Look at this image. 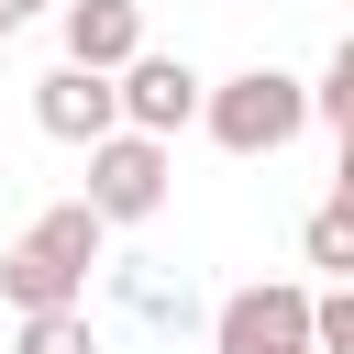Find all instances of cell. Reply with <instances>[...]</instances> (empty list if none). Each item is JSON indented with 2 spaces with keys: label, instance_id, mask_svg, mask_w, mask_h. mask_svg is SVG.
<instances>
[{
  "label": "cell",
  "instance_id": "6da1fadb",
  "mask_svg": "<svg viewBox=\"0 0 354 354\" xmlns=\"http://www.w3.org/2000/svg\"><path fill=\"white\" fill-rule=\"evenodd\" d=\"M111 254V221L88 210V199H55V210H33V232L0 254V299L33 321V310H88V266Z\"/></svg>",
  "mask_w": 354,
  "mask_h": 354
},
{
  "label": "cell",
  "instance_id": "7a4b0ae2",
  "mask_svg": "<svg viewBox=\"0 0 354 354\" xmlns=\"http://www.w3.org/2000/svg\"><path fill=\"white\" fill-rule=\"evenodd\" d=\"M310 122H321L310 111V77H288V66H232V77H210V111H199V133L221 155H277Z\"/></svg>",
  "mask_w": 354,
  "mask_h": 354
},
{
  "label": "cell",
  "instance_id": "3957f363",
  "mask_svg": "<svg viewBox=\"0 0 354 354\" xmlns=\"http://www.w3.org/2000/svg\"><path fill=\"white\" fill-rule=\"evenodd\" d=\"M210 354H321V288L254 277L210 310Z\"/></svg>",
  "mask_w": 354,
  "mask_h": 354
},
{
  "label": "cell",
  "instance_id": "277c9868",
  "mask_svg": "<svg viewBox=\"0 0 354 354\" xmlns=\"http://www.w3.org/2000/svg\"><path fill=\"white\" fill-rule=\"evenodd\" d=\"M166 177H177V155L155 144V133H111V144H88V210L122 232V221H155L166 210Z\"/></svg>",
  "mask_w": 354,
  "mask_h": 354
},
{
  "label": "cell",
  "instance_id": "5b68a950",
  "mask_svg": "<svg viewBox=\"0 0 354 354\" xmlns=\"http://www.w3.org/2000/svg\"><path fill=\"white\" fill-rule=\"evenodd\" d=\"M199 111H210V77H199L188 55H133V66H122V133H155V144H177Z\"/></svg>",
  "mask_w": 354,
  "mask_h": 354
},
{
  "label": "cell",
  "instance_id": "8992f818",
  "mask_svg": "<svg viewBox=\"0 0 354 354\" xmlns=\"http://www.w3.org/2000/svg\"><path fill=\"white\" fill-rule=\"evenodd\" d=\"M33 122H44L55 144H111V133H122V77L44 66V77H33Z\"/></svg>",
  "mask_w": 354,
  "mask_h": 354
},
{
  "label": "cell",
  "instance_id": "52a82bcc",
  "mask_svg": "<svg viewBox=\"0 0 354 354\" xmlns=\"http://www.w3.org/2000/svg\"><path fill=\"white\" fill-rule=\"evenodd\" d=\"M55 33H66V66H88V77H122L133 55H155L144 0H55Z\"/></svg>",
  "mask_w": 354,
  "mask_h": 354
},
{
  "label": "cell",
  "instance_id": "ba28073f",
  "mask_svg": "<svg viewBox=\"0 0 354 354\" xmlns=\"http://www.w3.org/2000/svg\"><path fill=\"white\" fill-rule=\"evenodd\" d=\"M299 254H310L332 288H354V199H321V210L299 221Z\"/></svg>",
  "mask_w": 354,
  "mask_h": 354
},
{
  "label": "cell",
  "instance_id": "9c48e42d",
  "mask_svg": "<svg viewBox=\"0 0 354 354\" xmlns=\"http://www.w3.org/2000/svg\"><path fill=\"white\" fill-rule=\"evenodd\" d=\"M111 299H122L133 321H188V288H166L155 266H111Z\"/></svg>",
  "mask_w": 354,
  "mask_h": 354
},
{
  "label": "cell",
  "instance_id": "30bf717a",
  "mask_svg": "<svg viewBox=\"0 0 354 354\" xmlns=\"http://www.w3.org/2000/svg\"><path fill=\"white\" fill-rule=\"evenodd\" d=\"M11 354H100V332H88V310H33Z\"/></svg>",
  "mask_w": 354,
  "mask_h": 354
},
{
  "label": "cell",
  "instance_id": "8fae6325",
  "mask_svg": "<svg viewBox=\"0 0 354 354\" xmlns=\"http://www.w3.org/2000/svg\"><path fill=\"white\" fill-rule=\"evenodd\" d=\"M310 111H321L332 133H354V33L332 44V66H321V88H310Z\"/></svg>",
  "mask_w": 354,
  "mask_h": 354
},
{
  "label": "cell",
  "instance_id": "7c38bea8",
  "mask_svg": "<svg viewBox=\"0 0 354 354\" xmlns=\"http://www.w3.org/2000/svg\"><path fill=\"white\" fill-rule=\"evenodd\" d=\"M321 354H354V288H321Z\"/></svg>",
  "mask_w": 354,
  "mask_h": 354
},
{
  "label": "cell",
  "instance_id": "4fadbf2b",
  "mask_svg": "<svg viewBox=\"0 0 354 354\" xmlns=\"http://www.w3.org/2000/svg\"><path fill=\"white\" fill-rule=\"evenodd\" d=\"M332 199H354V133H343V166H332Z\"/></svg>",
  "mask_w": 354,
  "mask_h": 354
},
{
  "label": "cell",
  "instance_id": "5bb4252c",
  "mask_svg": "<svg viewBox=\"0 0 354 354\" xmlns=\"http://www.w3.org/2000/svg\"><path fill=\"white\" fill-rule=\"evenodd\" d=\"M33 11H55V0H0V22H33Z\"/></svg>",
  "mask_w": 354,
  "mask_h": 354
},
{
  "label": "cell",
  "instance_id": "9a60e30c",
  "mask_svg": "<svg viewBox=\"0 0 354 354\" xmlns=\"http://www.w3.org/2000/svg\"><path fill=\"white\" fill-rule=\"evenodd\" d=\"M0 44H11V22H0Z\"/></svg>",
  "mask_w": 354,
  "mask_h": 354
}]
</instances>
